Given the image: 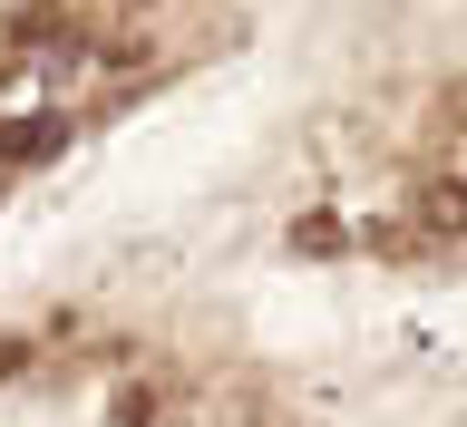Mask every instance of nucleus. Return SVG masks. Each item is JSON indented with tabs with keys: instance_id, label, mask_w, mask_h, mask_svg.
Wrapping results in <instances>:
<instances>
[{
	"instance_id": "f257e3e1",
	"label": "nucleus",
	"mask_w": 467,
	"mask_h": 427,
	"mask_svg": "<svg viewBox=\"0 0 467 427\" xmlns=\"http://www.w3.org/2000/svg\"><path fill=\"white\" fill-rule=\"evenodd\" d=\"M409 214H419V233H429V243H458V233H467V185H458V175H429Z\"/></svg>"
}]
</instances>
